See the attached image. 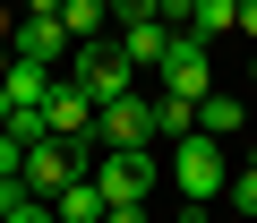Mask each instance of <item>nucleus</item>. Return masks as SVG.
Wrapping results in <instances>:
<instances>
[{"label":"nucleus","instance_id":"1","mask_svg":"<svg viewBox=\"0 0 257 223\" xmlns=\"http://www.w3.org/2000/svg\"><path fill=\"white\" fill-rule=\"evenodd\" d=\"M163 180L180 189V206H214V197L231 189V163H223V138H206V129L172 138V172H163Z\"/></svg>","mask_w":257,"mask_h":223},{"label":"nucleus","instance_id":"2","mask_svg":"<svg viewBox=\"0 0 257 223\" xmlns=\"http://www.w3.org/2000/svg\"><path fill=\"white\" fill-rule=\"evenodd\" d=\"M111 206H146L155 197V180H163V163H155V146H103V163L86 172Z\"/></svg>","mask_w":257,"mask_h":223},{"label":"nucleus","instance_id":"3","mask_svg":"<svg viewBox=\"0 0 257 223\" xmlns=\"http://www.w3.org/2000/svg\"><path fill=\"white\" fill-rule=\"evenodd\" d=\"M155 77H163V94H172V103H206V94H214V60H206V35H189V26H180Z\"/></svg>","mask_w":257,"mask_h":223},{"label":"nucleus","instance_id":"4","mask_svg":"<svg viewBox=\"0 0 257 223\" xmlns=\"http://www.w3.org/2000/svg\"><path fill=\"white\" fill-rule=\"evenodd\" d=\"M69 180H86V138H35L26 146V189L35 197H60Z\"/></svg>","mask_w":257,"mask_h":223},{"label":"nucleus","instance_id":"5","mask_svg":"<svg viewBox=\"0 0 257 223\" xmlns=\"http://www.w3.org/2000/svg\"><path fill=\"white\" fill-rule=\"evenodd\" d=\"M77 86L94 94V112L103 103H120L128 86H138V69H128V52L120 43H77Z\"/></svg>","mask_w":257,"mask_h":223},{"label":"nucleus","instance_id":"6","mask_svg":"<svg viewBox=\"0 0 257 223\" xmlns=\"http://www.w3.org/2000/svg\"><path fill=\"white\" fill-rule=\"evenodd\" d=\"M94 138H103V146H155V94L128 86L120 103H103V112H94Z\"/></svg>","mask_w":257,"mask_h":223},{"label":"nucleus","instance_id":"7","mask_svg":"<svg viewBox=\"0 0 257 223\" xmlns=\"http://www.w3.org/2000/svg\"><path fill=\"white\" fill-rule=\"evenodd\" d=\"M43 121H52V138H86V129H94V94H86L77 77H52V94H43Z\"/></svg>","mask_w":257,"mask_h":223},{"label":"nucleus","instance_id":"8","mask_svg":"<svg viewBox=\"0 0 257 223\" xmlns=\"http://www.w3.org/2000/svg\"><path fill=\"white\" fill-rule=\"evenodd\" d=\"M9 52H18V60H35V69H52L60 52H77V35H69L60 18H18V35H9Z\"/></svg>","mask_w":257,"mask_h":223},{"label":"nucleus","instance_id":"9","mask_svg":"<svg viewBox=\"0 0 257 223\" xmlns=\"http://www.w3.org/2000/svg\"><path fill=\"white\" fill-rule=\"evenodd\" d=\"M0 86H9V103L18 112H43V94H52V69H35V60H18L9 43H0ZM9 112V121H18Z\"/></svg>","mask_w":257,"mask_h":223},{"label":"nucleus","instance_id":"10","mask_svg":"<svg viewBox=\"0 0 257 223\" xmlns=\"http://www.w3.org/2000/svg\"><path fill=\"white\" fill-rule=\"evenodd\" d=\"M172 35H180V26H163V18H146V26H120L111 43L128 52V69H163V52H172Z\"/></svg>","mask_w":257,"mask_h":223},{"label":"nucleus","instance_id":"11","mask_svg":"<svg viewBox=\"0 0 257 223\" xmlns=\"http://www.w3.org/2000/svg\"><path fill=\"white\" fill-rule=\"evenodd\" d=\"M60 26L77 43H111V0H60Z\"/></svg>","mask_w":257,"mask_h":223},{"label":"nucleus","instance_id":"12","mask_svg":"<svg viewBox=\"0 0 257 223\" xmlns=\"http://www.w3.org/2000/svg\"><path fill=\"white\" fill-rule=\"evenodd\" d=\"M52 214H60V223H103V214H111V197H103L94 180H69V189L52 197Z\"/></svg>","mask_w":257,"mask_h":223},{"label":"nucleus","instance_id":"13","mask_svg":"<svg viewBox=\"0 0 257 223\" xmlns=\"http://www.w3.org/2000/svg\"><path fill=\"white\" fill-rule=\"evenodd\" d=\"M240 121H248V103H240V94H223V86H214V94L197 103V129H206V138H231Z\"/></svg>","mask_w":257,"mask_h":223},{"label":"nucleus","instance_id":"14","mask_svg":"<svg viewBox=\"0 0 257 223\" xmlns=\"http://www.w3.org/2000/svg\"><path fill=\"white\" fill-rule=\"evenodd\" d=\"M231 26H240V0H189V35L214 43V35H231Z\"/></svg>","mask_w":257,"mask_h":223},{"label":"nucleus","instance_id":"15","mask_svg":"<svg viewBox=\"0 0 257 223\" xmlns=\"http://www.w3.org/2000/svg\"><path fill=\"white\" fill-rule=\"evenodd\" d=\"M0 180H26V138L0 129Z\"/></svg>","mask_w":257,"mask_h":223},{"label":"nucleus","instance_id":"16","mask_svg":"<svg viewBox=\"0 0 257 223\" xmlns=\"http://www.w3.org/2000/svg\"><path fill=\"white\" fill-rule=\"evenodd\" d=\"M223 197H231V214H257V163H248V172H231V189H223Z\"/></svg>","mask_w":257,"mask_h":223},{"label":"nucleus","instance_id":"17","mask_svg":"<svg viewBox=\"0 0 257 223\" xmlns=\"http://www.w3.org/2000/svg\"><path fill=\"white\" fill-rule=\"evenodd\" d=\"M26 197H35V189H26V180H0V223H9V214H18V206H26Z\"/></svg>","mask_w":257,"mask_h":223},{"label":"nucleus","instance_id":"18","mask_svg":"<svg viewBox=\"0 0 257 223\" xmlns=\"http://www.w3.org/2000/svg\"><path fill=\"white\" fill-rule=\"evenodd\" d=\"M9 223H60V214H52V197H26V206H18Z\"/></svg>","mask_w":257,"mask_h":223},{"label":"nucleus","instance_id":"19","mask_svg":"<svg viewBox=\"0 0 257 223\" xmlns=\"http://www.w3.org/2000/svg\"><path fill=\"white\" fill-rule=\"evenodd\" d=\"M240 43H257V0H240V26H231Z\"/></svg>","mask_w":257,"mask_h":223},{"label":"nucleus","instance_id":"20","mask_svg":"<svg viewBox=\"0 0 257 223\" xmlns=\"http://www.w3.org/2000/svg\"><path fill=\"white\" fill-rule=\"evenodd\" d=\"M163 26H189V0H163Z\"/></svg>","mask_w":257,"mask_h":223},{"label":"nucleus","instance_id":"21","mask_svg":"<svg viewBox=\"0 0 257 223\" xmlns=\"http://www.w3.org/2000/svg\"><path fill=\"white\" fill-rule=\"evenodd\" d=\"M103 223H146V206H111V214H103Z\"/></svg>","mask_w":257,"mask_h":223},{"label":"nucleus","instance_id":"22","mask_svg":"<svg viewBox=\"0 0 257 223\" xmlns=\"http://www.w3.org/2000/svg\"><path fill=\"white\" fill-rule=\"evenodd\" d=\"M9 112H18V103H9V86H0V129H9Z\"/></svg>","mask_w":257,"mask_h":223},{"label":"nucleus","instance_id":"23","mask_svg":"<svg viewBox=\"0 0 257 223\" xmlns=\"http://www.w3.org/2000/svg\"><path fill=\"white\" fill-rule=\"evenodd\" d=\"M248 60H257V43H248Z\"/></svg>","mask_w":257,"mask_h":223}]
</instances>
